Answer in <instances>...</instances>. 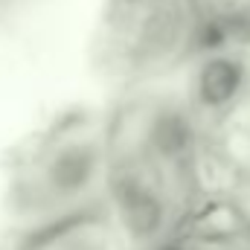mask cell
<instances>
[{
  "label": "cell",
  "mask_w": 250,
  "mask_h": 250,
  "mask_svg": "<svg viewBox=\"0 0 250 250\" xmlns=\"http://www.w3.org/2000/svg\"><path fill=\"white\" fill-rule=\"evenodd\" d=\"M163 250H181V248H163Z\"/></svg>",
  "instance_id": "cell-1"
}]
</instances>
